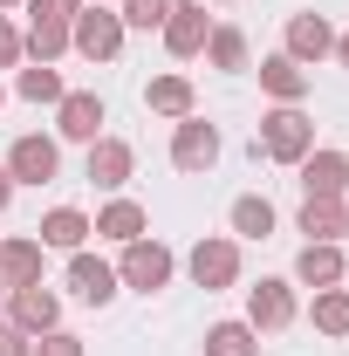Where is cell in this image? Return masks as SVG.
<instances>
[{"mask_svg":"<svg viewBox=\"0 0 349 356\" xmlns=\"http://www.w3.org/2000/svg\"><path fill=\"white\" fill-rule=\"evenodd\" d=\"M219 158V131L206 117H178V137H172V165L178 172H206Z\"/></svg>","mask_w":349,"mask_h":356,"instance_id":"277c9868","label":"cell"},{"mask_svg":"<svg viewBox=\"0 0 349 356\" xmlns=\"http://www.w3.org/2000/svg\"><path fill=\"white\" fill-rule=\"evenodd\" d=\"M144 96H151L158 117H192V83H185V76H158Z\"/></svg>","mask_w":349,"mask_h":356,"instance_id":"44dd1931","label":"cell"},{"mask_svg":"<svg viewBox=\"0 0 349 356\" xmlns=\"http://www.w3.org/2000/svg\"><path fill=\"white\" fill-rule=\"evenodd\" d=\"M302 185H308V199H343L349 158H343V151H315V158H302Z\"/></svg>","mask_w":349,"mask_h":356,"instance_id":"9c48e42d","label":"cell"},{"mask_svg":"<svg viewBox=\"0 0 349 356\" xmlns=\"http://www.w3.org/2000/svg\"><path fill=\"white\" fill-rule=\"evenodd\" d=\"M165 14H172V0H124V28H165Z\"/></svg>","mask_w":349,"mask_h":356,"instance_id":"83f0119b","label":"cell"},{"mask_svg":"<svg viewBox=\"0 0 349 356\" xmlns=\"http://www.w3.org/2000/svg\"><path fill=\"white\" fill-rule=\"evenodd\" d=\"M21 48H28V42H21V35L0 21V69H14V62H21Z\"/></svg>","mask_w":349,"mask_h":356,"instance_id":"4dcf8cb0","label":"cell"},{"mask_svg":"<svg viewBox=\"0 0 349 356\" xmlns=\"http://www.w3.org/2000/svg\"><path fill=\"white\" fill-rule=\"evenodd\" d=\"M96 233L103 240H144V206H131V199H117V206H103V220H96Z\"/></svg>","mask_w":349,"mask_h":356,"instance_id":"ffe728a7","label":"cell"},{"mask_svg":"<svg viewBox=\"0 0 349 356\" xmlns=\"http://www.w3.org/2000/svg\"><path fill=\"white\" fill-rule=\"evenodd\" d=\"M42 356H83V343L62 336V329H48V336H42Z\"/></svg>","mask_w":349,"mask_h":356,"instance_id":"f546056e","label":"cell"},{"mask_svg":"<svg viewBox=\"0 0 349 356\" xmlns=\"http://www.w3.org/2000/svg\"><path fill=\"white\" fill-rule=\"evenodd\" d=\"M0 7H14V0H0Z\"/></svg>","mask_w":349,"mask_h":356,"instance_id":"e575fe53","label":"cell"},{"mask_svg":"<svg viewBox=\"0 0 349 356\" xmlns=\"http://www.w3.org/2000/svg\"><path fill=\"white\" fill-rule=\"evenodd\" d=\"M7 199H14V178H7V172H0V206H7Z\"/></svg>","mask_w":349,"mask_h":356,"instance_id":"d6a6232c","label":"cell"},{"mask_svg":"<svg viewBox=\"0 0 349 356\" xmlns=\"http://www.w3.org/2000/svg\"><path fill=\"white\" fill-rule=\"evenodd\" d=\"M83 0H35V21H76Z\"/></svg>","mask_w":349,"mask_h":356,"instance_id":"f1b7e54d","label":"cell"},{"mask_svg":"<svg viewBox=\"0 0 349 356\" xmlns=\"http://www.w3.org/2000/svg\"><path fill=\"white\" fill-rule=\"evenodd\" d=\"M261 343H254V329L247 322H213L206 329V356H254Z\"/></svg>","mask_w":349,"mask_h":356,"instance_id":"7402d4cb","label":"cell"},{"mask_svg":"<svg viewBox=\"0 0 349 356\" xmlns=\"http://www.w3.org/2000/svg\"><path fill=\"white\" fill-rule=\"evenodd\" d=\"M343 226H349L343 199H308V206H302V233H308V240H336Z\"/></svg>","mask_w":349,"mask_h":356,"instance_id":"d6986e66","label":"cell"},{"mask_svg":"<svg viewBox=\"0 0 349 356\" xmlns=\"http://www.w3.org/2000/svg\"><path fill=\"white\" fill-rule=\"evenodd\" d=\"M35 343H28V329H0V356H28Z\"/></svg>","mask_w":349,"mask_h":356,"instance_id":"1f68e13d","label":"cell"},{"mask_svg":"<svg viewBox=\"0 0 349 356\" xmlns=\"http://www.w3.org/2000/svg\"><path fill=\"white\" fill-rule=\"evenodd\" d=\"M315 329L322 336H349V288H322L315 295Z\"/></svg>","mask_w":349,"mask_h":356,"instance_id":"603a6c76","label":"cell"},{"mask_svg":"<svg viewBox=\"0 0 349 356\" xmlns=\"http://www.w3.org/2000/svg\"><path fill=\"white\" fill-rule=\"evenodd\" d=\"M281 322H295V295L288 281H261L247 295V329H281Z\"/></svg>","mask_w":349,"mask_h":356,"instance_id":"ba28073f","label":"cell"},{"mask_svg":"<svg viewBox=\"0 0 349 356\" xmlns=\"http://www.w3.org/2000/svg\"><path fill=\"white\" fill-rule=\"evenodd\" d=\"M206 48H213V69H247V42H240V28L206 35Z\"/></svg>","mask_w":349,"mask_h":356,"instance_id":"4316f807","label":"cell"},{"mask_svg":"<svg viewBox=\"0 0 349 356\" xmlns=\"http://www.w3.org/2000/svg\"><path fill=\"white\" fill-rule=\"evenodd\" d=\"M89 233H96V226H89L83 213H76V206H55V213L42 220V247H62V254H76Z\"/></svg>","mask_w":349,"mask_h":356,"instance_id":"e0dca14e","label":"cell"},{"mask_svg":"<svg viewBox=\"0 0 349 356\" xmlns=\"http://www.w3.org/2000/svg\"><path fill=\"white\" fill-rule=\"evenodd\" d=\"M124 178H131V144H117V137H96V144H89V185L117 192Z\"/></svg>","mask_w":349,"mask_h":356,"instance_id":"4fadbf2b","label":"cell"},{"mask_svg":"<svg viewBox=\"0 0 349 356\" xmlns=\"http://www.w3.org/2000/svg\"><path fill=\"white\" fill-rule=\"evenodd\" d=\"M233 233L267 240V233H274V206H267V199H233Z\"/></svg>","mask_w":349,"mask_h":356,"instance_id":"cb8c5ba5","label":"cell"},{"mask_svg":"<svg viewBox=\"0 0 349 356\" xmlns=\"http://www.w3.org/2000/svg\"><path fill=\"white\" fill-rule=\"evenodd\" d=\"M233 274H240V247L233 240H199L192 247V281L199 288H233Z\"/></svg>","mask_w":349,"mask_h":356,"instance_id":"5b68a950","label":"cell"},{"mask_svg":"<svg viewBox=\"0 0 349 356\" xmlns=\"http://www.w3.org/2000/svg\"><path fill=\"white\" fill-rule=\"evenodd\" d=\"M336 55H343V69H349V35H336Z\"/></svg>","mask_w":349,"mask_h":356,"instance_id":"836d02e7","label":"cell"},{"mask_svg":"<svg viewBox=\"0 0 349 356\" xmlns=\"http://www.w3.org/2000/svg\"><path fill=\"white\" fill-rule=\"evenodd\" d=\"M55 165H62L55 137H14V151H7V178H14V185H48Z\"/></svg>","mask_w":349,"mask_h":356,"instance_id":"3957f363","label":"cell"},{"mask_svg":"<svg viewBox=\"0 0 349 356\" xmlns=\"http://www.w3.org/2000/svg\"><path fill=\"white\" fill-rule=\"evenodd\" d=\"M124 281L144 288V295L165 288V281H172V254H165L158 240H131V247H124Z\"/></svg>","mask_w":349,"mask_h":356,"instance_id":"8992f818","label":"cell"},{"mask_svg":"<svg viewBox=\"0 0 349 356\" xmlns=\"http://www.w3.org/2000/svg\"><path fill=\"white\" fill-rule=\"evenodd\" d=\"M254 151L281 158V165H302L308 151H315V124H308L295 103H281L274 117H261V144H254Z\"/></svg>","mask_w":349,"mask_h":356,"instance_id":"6da1fadb","label":"cell"},{"mask_svg":"<svg viewBox=\"0 0 349 356\" xmlns=\"http://www.w3.org/2000/svg\"><path fill=\"white\" fill-rule=\"evenodd\" d=\"M55 315H62V302L48 295L42 281L14 288V329H35V336H48V329H55Z\"/></svg>","mask_w":349,"mask_h":356,"instance_id":"7c38bea8","label":"cell"},{"mask_svg":"<svg viewBox=\"0 0 349 356\" xmlns=\"http://www.w3.org/2000/svg\"><path fill=\"white\" fill-rule=\"evenodd\" d=\"M69 288H76L83 302H96V309H103V302L117 295V267H103L96 254H83V247H76V261H69Z\"/></svg>","mask_w":349,"mask_h":356,"instance_id":"30bf717a","label":"cell"},{"mask_svg":"<svg viewBox=\"0 0 349 356\" xmlns=\"http://www.w3.org/2000/svg\"><path fill=\"white\" fill-rule=\"evenodd\" d=\"M21 96L28 103H62V76L48 62H35V69H21Z\"/></svg>","mask_w":349,"mask_h":356,"instance_id":"484cf974","label":"cell"},{"mask_svg":"<svg viewBox=\"0 0 349 356\" xmlns=\"http://www.w3.org/2000/svg\"><path fill=\"white\" fill-rule=\"evenodd\" d=\"M329 48H336V28H329L322 14H295V21H288V55H295V62H322Z\"/></svg>","mask_w":349,"mask_h":356,"instance_id":"8fae6325","label":"cell"},{"mask_svg":"<svg viewBox=\"0 0 349 356\" xmlns=\"http://www.w3.org/2000/svg\"><path fill=\"white\" fill-rule=\"evenodd\" d=\"M96 131H103V96H89V89L62 96V137H76V144H96Z\"/></svg>","mask_w":349,"mask_h":356,"instance_id":"5bb4252c","label":"cell"},{"mask_svg":"<svg viewBox=\"0 0 349 356\" xmlns=\"http://www.w3.org/2000/svg\"><path fill=\"white\" fill-rule=\"evenodd\" d=\"M0 281H14V288L42 281V240H7L0 247Z\"/></svg>","mask_w":349,"mask_h":356,"instance_id":"ac0fdd59","label":"cell"},{"mask_svg":"<svg viewBox=\"0 0 349 356\" xmlns=\"http://www.w3.org/2000/svg\"><path fill=\"white\" fill-rule=\"evenodd\" d=\"M69 42L83 48L89 62H117V48H124V21L103 14V7H83V14L69 21Z\"/></svg>","mask_w":349,"mask_h":356,"instance_id":"7a4b0ae2","label":"cell"},{"mask_svg":"<svg viewBox=\"0 0 349 356\" xmlns=\"http://www.w3.org/2000/svg\"><path fill=\"white\" fill-rule=\"evenodd\" d=\"M206 35H213V28H206V7H199V0H172V14H165V48H172V55H199Z\"/></svg>","mask_w":349,"mask_h":356,"instance_id":"52a82bcc","label":"cell"},{"mask_svg":"<svg viewBox=\"0 0 349 356\" xmlns=\"http://www.w3.org/2000/svg\"><path fill=\"white\" fill-rule=\"evenodd\" d=\"M261 89L281 96V103H302V96H308V69L295 62V55H267V62H261Z\"/></svg>","mask_w":349,"mask_h":356,"instance_id":"9a60e30c","label":"cell"},{"mask_svg":"<svg viewBox=\"0 0 349 356\" xmlns=\"http://www.w3.org/2000/svg\"><path fill=\"white\" fill-rule=\"evenodd\" d=\"M295 274H302L308 288H336V281H343V254H336L329 240H308L302 261H295Z\"/></svg>","mask_w":349,"mask_h":356,"instance_id":"2e32d148","label":"cell"},{"mask_svg":"<svg viewBox=\"0 0 349 356\" xmlns=\"http://www.w3.org/2000/svg\"><path fill=\"white\" fill-rule=\"evenodd\" d=\"M62 48H69V21H35V28H28V55H35V62H55Z\"/></svg>","mask_w":349,"mask_h":356,"instance_id":"d4e9b609","label":"cell"}]
</instances>
